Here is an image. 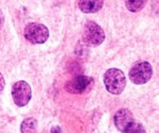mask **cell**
<instances>
[{
	"label": "cell",
	"instance_id": "6da1fadb",
	"mask_svg": "<svg viewBox=\"0 0 159 133\" xmlns=\"http://www.w3.org/2000/svg\"><path fill=\"white\" fill-rule=\"evenodd\" d=\"M104 84L107 91L112 95H121L126 87V77L121 69L111 68L105 72Z\"/></svg>",
	"mask_w": 159,
	"mask_h": 133
},
{
	"label": "cell",
	"instance_id": "7a4b0ae2",
	"mask_svg": "<svg viewBox=\"0 0 159 133\" xmlns=\"http://www.w3.org/2000/svg\"><path fill=\"white\" fill-rule=\"evenodd\" d=\"M24 37L31 44H43L49 38V30L40 23H30L25 27Z\"/></svg>",
	"mask_w": 159,
	"mask_h": 133
},
{
	"label": "cell",
	"instance_id": "3957f363",
	"mask_svg": "<svg viewBox=\"0 0 159 133\" xmlns=\"http://www.w3.org/2000/svg\"><path fill=\"white\" fill-rule=\"evenodd\" d=\"M153 76V66L148 61L137 62L129 71V80L136 85H143L150 82Z\"/></svg>",
	"mask_w": 159,
	"mask_h": 133
},
{
	"label": "cell",
	"instance_id": "277c9868",
	"mask_svg": "<svg viewBox=\"0 0 159 133\" xmlns=\"http://www.w3.org/2000/svg\"><path fill=\"white\" fill-rule=\"evenodd\" d=\"M106 34L102 28L95 22H88L84 29V41L87 45L95 47L102 44Z\"/></svg>",
	"mask_w": 159,
	"mask_h": 133
},
{
	"label": "cell",
	"instance_id": "5b68a950",
	"mask_svg": "<svg viewBox=\"0 0 159 133\" xmlns=\"http://www.w3.org/2000/svg\"><path fill=\"white\" fill-rule=\"evenodd\" d=\"M12 98L18 107H24L30 102L32 98V90L25 81H18L12 86Z\"/></svg>",
	"mask_w": 159,
	"mask_h": 133
},
{
	"label": "cell",
	"instance_id": "8992f818",
	"mask_svg": "<svg viewBox=\"0 0 159 133\" xmlns=\"http://www.w3.org/2000/svg\"><path fill=\"white\" fill-rule=\"evenodd\" d=\"M93 78L87 75H78L65 84L64 89L70 93L80 95L90 89L93 85Z\"/></svg>",
	"mask_w": 159,
	"mask_h": 133
},
{
	"label": "cell",
	"instance_id": "52a82bcc",
	"mask_svg": "<svg viewBox=\"0 0 159 133\" xmlns=\"http://www.w3.org/2000/svg\"><path fill=\"white\" fill-rule=\"evenodd\" d=\"M114 125L120 132H124L127 126L134 120V115L128 108H120L114 115Z\"/></svg>",
	"mask_w": 159,
	"mask_h": 133
},
{
	"label": "cell",
	"instance_id": "ba28073f",
	"mask_svg": "<svg viewBox=\"0 0 159 133\" xmlns=\"http://www.w3.org/2000/svg\"><path fill=\"white\" fill-rule=\"evenodd\" d=\"M104 7V0H79L78 8L84 14H93L101 11Z\"/></svg>",
	"mask_w": 159,
	"mask_h": 133
},
{
	"label": "cell",
	"instance_id": "9c48e42d",
	"mask_svg": "<svg viewBox=\"0 0 159 133\" xmlns=\"http://www.w3.org/2000/svg\"><path fill=\"white\" fill-rule=\"evenodd\" d=\"M148 0H125L127 10L131 13H137L145 7Z\"/></svg>",
	"mask_w": 159,
	"mask_h": 133
},
{
	"label": "cell",
	"instance_id": "30bf717a",
	"mask_svg": "<svg viewBox=\"0 0 159 133\" xmlns=\"http://www.w3.org/2000/svg\"><path fill=\"white\" fill-rule=\"evenodd\" d=\"M36 127H38V121L35 118L29 117L23 120L20 125V132L29 133V132H35Z\"/></svg>",
	"mask_w": 159,
	"mask_h": 133
},
{
	"label": "cell",
	"instance_id": "8fae6325",
	"mask_svg": "<svg viewBox=\"0 0 159 133\" xmlns=\"http://www.w3.org/2000/svg\"><path fill=\"white\" fill-rule=\"evenodd\" d=\"M125 133H145V128L143 127L142 125L139 121H136V120H133L125 129Z\"/></svg>",
	"mask_w": 159,
	"mask_h": 133
},
{
	"label": "cell",
	"instance_id": "7c38bea8",
	"mask_svg": "<svg viewBox=\"0 0 159 133\" xmlns=\"http://www.w3.org/2000/svg\"><path fill=\"white\" fill-rule=\"evenodd\" d=\"M4 86H6V82H4V77H3V75H2L1 73H0V93L3 91Z\"/></svg>",
	"mask_w": 159,
	"mask_h": 133
},
{
	"label": "cell",
	"instance_id": "4fadbf2b",
	"mask_svg": "<svg viewBox=\"0 0 159 133\" xmlns=\"http://www.w3.org/2000/svg\"><path fill=\"white\" fill-rule=\"evenodd\" d=\"M50 132H62V129H61V128H59V127L52 128V129L50 130Z\"/></svg>",
	"mask_w": 159,
	"mask_h": 133
}]
</instances>
